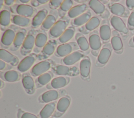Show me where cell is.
I'll list each match as a JSON object with an SVG mask.
<instances>
[{"mask_svg": "<svg viewBox=\"0 0 134 118\" xmlns=\"http://www.w3.org/2000/svg\"><path fill=\"white\" fill-rule=\"evenodd\" d=\"M70 19L67 16L60 18L49 31V39L55 40L59 38L68 28L70 23Z\"/></svg>", "mask_w": 134, "mask_h": 118, "instance_id": "obj_1", "label": "cell"}, {"mask_svg": "<svg viewBox=\"0 0 134 118\" xmlns=\"http://www.w3.org/2000/svg\"><path fill=\"white\" fill-rule=\"evenodd\" d=\"M20 27L14 24L10 26L3 32L1 38V46L3 49H9L15 40L16 33Z\"/></svg>", "mask_w": 134, "mask_h": 118, "instance_id": "obj_2", "label": "cell"}, {"mask_svg": "<svg viewBox=\"0 0 134 118\" xmlns=\"http://www.w3.org/2000/svg\"><path fill=\"white\" fill-rule=\"evenodd\" d=\"M10 11L15 15L24 16L27 18L34 17L38 12L37 10L32 6L23 4H15L10 7Z\"/></svg>", "mask_w": 134, "mask_h": 118, "instance_id": "obj_3", "label": "cell"}, {"mask_svg": "<svg viewBox=\"0 0 134 118\" xmlns=\"http://www.w3.org/2000/svg\"><path fill=\"white\" fill-rule=\"evenodd\" d=\"M38 32V30L35 29L30 30L28 33L25 40L20 48V52L22 56H26L33 50L35 45L36 36Z\"/></svg>", "mask_w": 134, "mask_h": 118, "instance_id": "obj_4", "label": "cell"}, {"mask_svg": "<svg viewBox=\"0 0 134 118\" xmlns=\"http://www.w3.org/2000/svg\"><path fill=\"white\" fill-rule=\"evenodd\" d=\"M51 70L54 74L59 76H75L80 74V70L75 66H67L55 64Z\"/></svg>", "mask_w": 134, "mask_h": 118, "instance_id": "obj_5", "label": "cell"}, {"mask_svg": "<svg viewBox=\"0 0 134 118\" xmlns=\"http://www.w3.org/2000/svg\"><path fill=\"white\" fill-rule=\"evenodd\" d=\"M54 64L55 63L51 59H49L41 61L32 67L30 71V74L32 76L38 77L48 72Z\"/></svg>", "mask_w": 134, "mask_h": 118, "instance_id": "obj_6", "label": "cell"}, {"mask_svg": "<svg viewBox=\"0 0 134 118\" xmlns=\"http://www.w3.org/2000/svg\"><path fill=\"white\" fill-rule=\"evenodd\" d=\"M80 49L76 42L60 44L57 47L54 55L57 57H64Z\"/></svg>", "mask_w": 134, "mask_h": 118, "instance_id": "obj_7", "label": "cell"}, {"mask_svg": "<svg viewBox=\"0 0 134 118\" xmlns=\"http://www.w3.org/2000/svg\"><path fill=\"white\" fill-rule=\"evenodd\" d=\"M88 41L92 54L95 57H97L102 47V41L99 32L97 30H94L90 33Z\"/></svg>", "mask_w": 134, "mask_h": 118, "instance_id": "obj_8", "label": "cell"}, {"mask_svg": "<svg viewBox=\"0 0 134 118\" xmlns=\"http://www.w3.org/2000/svg\"><path fill=\"white\" fill-rule=\"evenodd\" d=\"M112 50L113 48L110 43L105 44L103 46L97 58L95 63L96 67H102L106 65L111 55Z\"/></svg>", "mask_w": 134, "mask_h": 118, "instance_id": "obj_9", "label": "cell"}, {"mask_svg": "<svg viewBox=\"0 0 134 118\" xmlns=\"http://www.w3.org/2000/svg\"><path fill=\"white\" fill-rule=\"evenodd\" d=\"M58 42L56 40H49L41 51L38 55V60H44L47 59L50 57L55 51L58 47Z\"/></svg>", "mask_w": 134, "mask_h": 118, "instance_id": "obj_10", "label": "cell"}, {"mask_svg": "<svg viewBox=\"0 0 134 118\" xmlns=\"http://www.w3.org/2000/svg\"><path fill=\"white\" fill-rule=\"evenodd\" d=\"M38 59V55L35 53H31L24 58L17 66V69L21 73L29 70Z\"/></svg>", "mask_w": 134, "mask_h": 118, "instance_id": "obj_11", "label": "cell"}, {"mask_svg": "<svg viewBox=\"0 0 134 118\" xmlns=\"http://www.w3.org/2000/svg\"><path fill=\"white\" fill-rule=\"evenodd\" d=\"M88 6L96 15L101 16L102 18L104 19H106L109 16V12L106 9L104 4L100 1H89Z\"/></svg>", "mask_w": 134, "mask_h": 118, "instance_id": "obj_12", "label": "cell"}, {"mask_svg": "<svg viewBox=\"0 0 134 118\" xmlns=\"http://www.w3.org/2000/svg\"><path fill=\"white\" fill-rule=\"evenodd\" d=\"M71 102V99L69 96L61 97L58 101L55 110L52 115L53 117H59L61 116L68 109Z\"/></svg>", "mask_w": 134, "mask_h": 118, "instance_id": "obj_13", "label": "cell"}, {"mask_svg": "<svg viewBox=\"0 0 134 118\" xmlns=\"http://www.w3.org/2000/svg\"><path fill=\"white\" fill-rule=\"evenodd\" d=\"M86 54H87L82 50H77L63 58L61 60V62L63 65L72 66L79 61L81 60L86 56Z\"/></svg>", "mask_w": 134, "mask_h": 118, "instance_id": "obj_14", "label": "cell"}, {"mask_svg": "<svg viewBox=\"0 0 134 118\" xmlns=\"http://www.w3.org/2000/svg\"><path fill=\"white\" fill-rule=\"evenodd\" d=\"M100 19L98 16L92 17L90 20L84 25L79 29V31L83 34H87L91 33L100 24Z\"/></svg>", "mask_w": 134, "mask_h": 118, "instance_id": "obj_15", "label": "cell"}, {"mask_svg": "<svg viewBox=\"0 0 134 118\" xmlns=\"http://www.w3.org/2000/svg\"><path fill=\"white\" fill-rule=\"evenodd\" d=\"M99 34L103 44H107L109 41L111 33L109 21L107 19H104L101 21Z\"/></svg>", "mask_w": 134, "mask_h": 118, "instance_id": "obj_16", "label": "cell"}, {"mask_svg": "<svg viewBox=\"0 0 134 118\" xmlns=\"http://www.w3.org/2000/svg\"><path fill=\"white\" fill-rule=\"evenodd\" d=\"M63 89L59 91L55 89H51L43 93L39 97V101L41 103H49L58 99L63 94L61 93Z\"/></svg>", "mask_w": 134, "mask_h": 118, "instance_id": "obj_17", "label": "cell"}, {"mask_svg": "<svg viewBox=\"0 0 134 118\" xmlns=\"http://www.w3.org/2000/svg\"><path fill=\"white\" fill-rule=\"evenodd\" d=\"M59 14L57 10H52L47 16L40 28L44 31H49L58 20Z\"/></svg>", "mask_w": 134, "mask_h": 118, "instance_id": "obj_18", "label": "cell"}, {"mask_svg": "<svg viewBox=\"0 0 134 118\" xmlns=\"http://www.w3.org/2000/svg\"><path fill=\"white\" fill-rule=\"evenodd\" d=\"M48 41V36L46 32L42 30H38L36 36L35 45L33 49L34 53L39 54Z\"/></svg>", "mask_w": 134, "mask_h": 118, "instance_id": "obj_19", "label": "cell"}, {"mask_svg": "<svg viewBox=\"0 0 134 118\" xmlns=\"http://www.w3.org/2000/svg\"><path fill=\"white\" fill-rule=\"evenodd\" d=\"M70 82V77L69 76H60L53 78L51 82L46 85V87L48 89H57L62 88L67 85Z\"/></svg>", "mask_w": 134, "mask_h": 118, "instance_id": "obj_20", "label": "cell"}, {"mask_svg": "<svg viewBox=\"0 0 134 118\" xmlns=\"http://www.w3.org/2000/svg\"><path fill=\"white\" fill-rule=\"evenodd\" d=\"M27 33L25 29L20 28L17 31L14 42L9 48V50L11 51H16L21 48Z\"/></svg>", "mask_w": 134, "mask_h": 118, "instance_id": "obj_21", "label": "cell"}, {"mask_svg": "<svg viewBox=\"0 0 134 118\" xmlns=\"http://www.w3.org/2000/svg\"><path fill=\"white\" fill-rule=\"evenodd\" d=\"M29 73H24L22 75L21 82L26 93L29 95H31L35 91L36 85L32 76Z\"/></svg>", "mask_w": 134, "mask_h": 118, "instance_id": "obj_22", "label": "cell"}, {"mask_svg": "<svg viewBox=\"0 0 134 118\" xmlns=\"http://www.w3.org/2000/svg\"><path fill=\"white\" fill-rule=\"evenodd\" d=\"M91 61L88 56H85L80 62V74L81 77L86 80L90 77Z\"/></svg>", "mask_w": 134, "mask_h": 118, "instance_id": "obj_23", "label": "cell"}, {"mask_svg": "<svg viewBox=\"0 0 134 118\" xmlns=\"http://www.w3.org/2000/svg\"><path fill=\"white\" fill-rule=\"evenodd\" d=\"M0 59L13 67L17 66L20 62L17 56L3 48L0 49Z\"/></svg>", "mask_w": 134, "mask_h": 118, "instance_id": "obj_24", "label": "cell"}, {"mask_svg": "<svg viewBox=\"0 0 134 118\" xmlns=\"http://www.w3.org/2000/svg\"><path fill=\"white\" fill-rule=\"evenodd\" d=\"M110 23L114 28L115 30L117 32L124 34H127L128 33V29L123 20L119 17L116 16H112L110 19Z\"/></svg>", "mask_w": 134, "mask_h": 118, "instance_id": "obj_25", "label": "cell"}, {"mask_svg": "<svg viewBox=\"0 0 134 118\" xmlns=\"http://www.w3.org/2000/svg\"><path fill=\"white\" fill-rule=\"evenodd\" d=\"M110 43L113 49L117 54H121L122 53V42L119 33L116 30H113L111 32Z\"/></svg>", "mask_w": 134, "mask_h": 118, "instance_id": "obj_26", "label": "cell"}, {"mask_svg": "<svg viewBox=\"0 0 134 118\" xmlns=\"http://www.w3.org/2000/svg\"><path fill=\"white\" fill-rule=\"evenodd\" d=\"M108 6L110 11L115 16L122 17H127L129 16V11L128 10L119 3H113Z\"/></svg>", "mask_w": 134, "mask_h": 118, "instance_id": "obj_27", "label": "cell"}, {"mask_svg": "<svg viewBox=\"0 0 134 118\" xmlns=\"http://www.w3.org/2000/svg\"><path fill=\"white\" fill-rule=\"evenodd\" d=\"M48 15V10L46 9H42L39 10L31 20V27L33 28H37L40 26L41 27Z\"/></svg>", "mask_w": 134, "mask_h": 118, "instance_id": "obj_28", "label": "cell"}, {"mask_svg": "<svg viewBox=\"0 0 134 118\" xmlns=\"http://www.w3.org/2000/svg\"><path fill=\"white\" fill-rule=\"evenodd\" d=\"M91 18L92 13L90 10H87L81 15L72 19L71 21V25L74 28L82 27Z\"/></svg>", "mask_w": 134, "mask_h": 118, "instance_id": "obj_29", "label": "cell"}, {"mask_svg": "<svg viewBox=\"0 0 134 118\" xmlns=\"http://www.w3.org/2000/svg\"><path fill=\"white\" fill-rule=\"evenodd\" d=\"M0 76L1 79L5 81L14 82L20 80L21 74L15 70H8L5 72H1Z\"/></svg>", "mask_w": 134, "mask_h": 118, "instance_id": "obj_30", "label": "cell"}, {"mask_svg": "<svg viewBox=\"0 0 134 118\" xmlns=\"http://www.w3.org/2000/svg\"><path fill=\"white\" fill-rule=\"evenodd\" d=\"M53 77V73L51 71H48L38 76V77L35 81L36 87L40 88L47 85L52 80V78Z\"/></svg>", "mask_w": 134, "mask_h": 118, "instance_id": "obj_31", "label": "cell"}, {"mask_svg": "<svg viewBox=\"0 0 134 118\" xmlns=\"http://www.w3.org/2000/svg\"><path fill=\"white\" fill-rule=\"evenodd\" d=\"M87 6L85 3L73 6L67 14V16L70 19H74L84 13L87 9Z\"/></svg>", "mask_w": 134, "mask_h": 118, "instance_id": "obj_32", "label": "cell"}, {"mask_svg": "<svg viewBox=\"0 0 134 118\" xmlns=\"http://www.w3.org/2000/svg\"><path fill=\"white\" fill-rule=\"evenodd\" d=\"M75 39L81 50L87 54L90 47L88 41L84 35L80 32H77L75 34Z\"/></svg>", "mask_w": 134, "mask_h": 118, "instance_id": "obj_33", "label": "cell"}, {"mask_svg": "<svg viewBox=\"0 0 134 118\" xmlns=\"http://www.w3.org/2000/svg\"><path fill=\"white\" fill-rule=\"evenodd\" d=\"M12 15L9 11L4 9L0 12V25L2 31H5L9 26L11 22Z\"/></svg>", "mask_w": 134, "mask_h": 118, "instance_id": "obj_34", "label": "cell"}, {"mask_svg": "<svg viewBox=\"0 0 134 118\" xmlns=\"http://www.w3.org/2000/svg\"><path fill=\"white\" fill-rule=\"evenodd\" d=\"M11 22L13 24L19 27H26L31 24V20L27 17L18 15H12Z\"/></svg>", "mask_w": 134, "mask_h": 118, "instance_id": "obj_35", "label": "cell"}, {"mask_svg": "<svg viewBox=\"0 0 134 118\" xmlns=\"http://www.w3.org/2000/svg\"><path fill=\"white\" fill-rule=\"evenodd\" d=\"M56 102L53 101L46 104L39 114L40 118H50L54 112L56 108Z\"/></svg>", "mask_w": 134, "mask_h": 118, "instance_id": "obj_36", "label": "cell"}, {"mask_svg": "<svg viewBox=\"0 0 134 118\" xmlns=\"http://www.w3.org/2000/svg\"><path fill=\"white\" fill-rule=\"evenodd\" d=\"M75 33V29L74 27L71 25L68 27L63 34L58 38V42L60 44H65L71 40Z\"/></svg>", "mask_w": 134, "mask_h": 118, "instance_id": "obj_37", "label": "cell"}, {"mask_svg": "<svg viewBox=\"0 0 134 118\" xmlns=\"http://www.w3.org/2000/svg\"><path fill=\"white\" fill-rule=\"evenodd\" d=\"M73 1L72 0H64L63 1L62 3L61 4L60 7L58 10L59 16L61 18L64 16H66V13L71 9L73 7Z\"/></svg>", "mask_w": 134, "mask_h": 118, "instance_id": "obj_38", "label": "cell"}, {"mask_svg": "<svg viewBox=\"0 0 134 118\" xmlns=\"http://www.w3.org/2000/svg\"><path fill=\"white\" fill-rule=\"evenodd\" d=\"M17 117L18 118H40L37 115L32 114L31 113L25 112L21 109H19L17 112Z\"/></svg>", "mask_w": 134, "mask_h": 118, "instance_id": "obj_39", "label": "cell"}, {"mask_svg": "<svg viewBox=\"0 0 134 118\" xmlns=\"http://www.w3.org/2000/svg\"><path fill=\"white\" fill-rule=\"evenodd\" d=\"M49 6L52 10H56L59 8L63 2L62 0H51L49 2Z\"/></svg>", "mask_w": 134, "mask_h": 118, "instance_id": "obj_40", "label": "cell"}, {"mask_svg": "<svg viewBox=\"0 0 134 118\" xmlns=\"http://www.w3.org/2000/svg\"><path fill=\"white\" fill-rule=\"evenodd\" d=\"M128 27L130 30L134 29V11L132 12L128 19Z\"/></svg>", "mask_w": 134, "mask_h": 118, "instance_id": "obj_41", "label": "cell"}, {"mask_svg": "<svg viewBox=\"0 0 134 118\" xmlns=\"http://www.w3.org/2000/svg\"><path fill=\"white\" fill-rule=\"evenodd\" d=\"M12 68H13V66H12L10 64H8L4 61L0 60V70L1 71L6 70H9Z\"/></svg>", "mask_w": 134, "mask_h": 118, "instance_id": "obj_42", "label": "cell"}, {"mask_svg": "<svg viewBox=\"0 0 134 118\" xmlns=\"http://www.w3.org/2000/svg\"><path fill=\"white\" fill-rule=\"evenodd\" d=\"M126 4L130 10H132L134 8V0H127Z\"/></svg>", "mask_w": 134, "mask_h": 118, "instance_id": "obj_43", "label": "cell"}, {"mask_svg": "<svg viewBox=\"0 0 134 118\" xmlns=\"http://www.w3.org/2000/svg\"><path fill=\"white\" fill-rule=\"evenodd\" d=\"M16 1L14 0H5L4 1V3L7 6H13L14 3Z\"/></svg>", "mask_w": 134, "mask_h": 118, "instance_id": "obj_44", "label": "cell"}, {"mask_svg": "<svg viewBox=\"0 0 134 118\" xmlns=\"http://www.w3.org/2000/svg\"><path fill=\"white\" fill-rule=\"evenodd\" d=\"M30 3L31 4V6L34 7H38L40 4L39 3V2H38V1L37 0H32V1H30Z\"/></svg>", "mask_w": 134, "mask_h": 118, "instance_id": "obj_45", "label": "cell"}, {"mask_svg": "<svg viewBox=\"0 0 134 118\" xmlns=\"http://www.w3.org/2000/svg\"><path fill=\"white\" fill-rule=\"evenodd\" d=\"M40 4H44L49 2L48 0H37Z\"/></svg>", "mask_w": 134, "mask_h": 118, "instance_id": "obj_46", "label": "cell"}, {"mask_svg": "<svg viewBox=\"0 0 134 118\" xmlns=\"http://www.w3.org/2000/svg\"><path fill=\"white\" fill-rule=\"evenodd\" d=\"M20 2H21V3H23V4H26V3H28V2H29V0H19V1Z\"/></svg>", "mask_w": 134, "mask_h": 118, "instance_id": "obj_47", "label": "cell"}, {"mask_svg": "<svg viewBox=\"0 0 134 118\" xmlns=\"http://www.w3.org/2000/svg\"><path fill=\"white\" fill-rule=\"evenodd\" d=\"M4 85H5L4 82L1 80V87H0V88H2L4 86Z\"/></svg>", "mask_w": 134, "mask_h": 118, "instance_id": "obj_48", "label": "cell"}, {"mask_svg": "<svg viewBox=\"0 0 134 118\" xmlns=\"http://www.w3.org/2000/svg\"><path fill=\"white\" fill-rule=\"evenodd\" d=\"M4 1H3V0L0 1V9H2V8L3 7V5L4 4Z\"/></svg>", "mask_w": 134, "mask_h": 118, "instance_id": "obj_49", "label": "cell"}, {"mask_svg": "<svg viewBox=\"0 0 134 118\" xmlns=\"http://www.w3.org/2000/svg\"><path fill=\"white\" fill-rule=\"evenodd\" d=\"M132 41H133V43H134V36H133V38H132Z\"/></svg>", "mask_w": 134, "mask_h": 118, "instance_id": "obj_50", "label": "cell"}, {"mask_svg": "<svg viewBox=\"0 0 134 118\" xmlns=\"http://www.w3.org/2000/svg\"><path fill=\"white\" fill-rule=\"evenodd\" d=\"M50 118H53V117H50Z\"/></svg>", "mask_w": 134, "mask_h": 118, "instance_id": "obj_51", "label": "cell"}]
</instances>
